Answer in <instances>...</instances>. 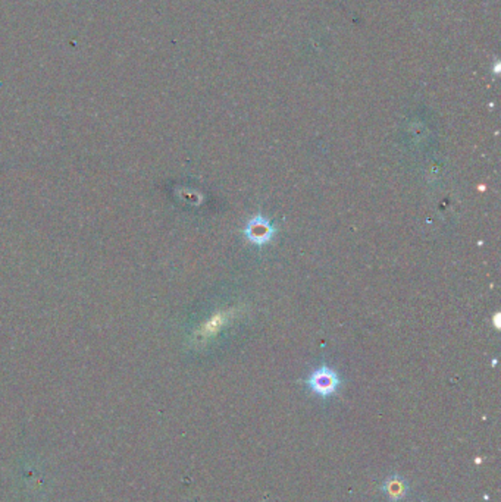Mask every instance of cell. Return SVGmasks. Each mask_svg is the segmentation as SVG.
<instances>
[{
    "mask_svg": "<svg viewBox=\"0 0 501 502\" xmlns=\"http://www.w3.org/2000/svg\"><path fill=\"white\" fill-rule=\"evenodd\" d=\"M273 234H275V228H273L271 222L262 214H257L255 218L250 219L244 228V235L247 237L250 243H253L256 245H264L269 243Z\"/></svg>",
    "mask_w": 501,
    "mask_h": 502,
    "instance_id": "2",
    "label": "cell"
},
{
    "mask_svg": "<svg viewBox=\"0 0 501 502\" xmlns=\"http://www.w3.org/2000/svg\"><path fill=\"white\" fill-rule=\"evenodd\" d=\"M407 489H409V486L404 479L397 474H393L389 479H385V482L382 485L384 494L389 496L393 502L402 501L407 495Z\"/></svg>",
    "mask_w": 501,
    "mask_h": 502,
    "instance_id": "3",
    "label": "cell"
},
{
    "mask_svg": "<svg viewBox=\"0 0 501 502\" xmlns=\"http://www.w3.org/2000/svg\"><path fill=\"white\" fill-rule=\"evenodd\" d=\"M306 383L311 388V391L315 392L316 395L322 396V398H328V396H333L338 391L341 381L335 370L329 369L326 366H322L311 373Z\"/></svg>",
    "mask_w": 501,
    "mask_h": 502,
    "instance_id": "1",
    "label": "cell"
}]
</instances>
